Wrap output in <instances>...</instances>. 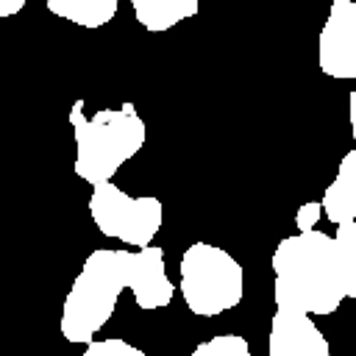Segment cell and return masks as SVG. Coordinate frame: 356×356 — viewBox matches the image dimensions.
Wrapping results in <instances>:
<instances>
[{"instance_id": "cell-11", "label": "cell", "mask_w": 356, "mask_h": 356, "mask_svg": "<svg viewBox=\"0 0 356 356\" xmlns=\"http://www.w3.org/2000/svg\"><path fill=\"white\" fill-rule=\"evenodd\" d=\"M47 11L81 28H103L117 14V0H47Z\"/></svg>"}, {"instance_id": "cell-6", "label": "cell", "mask_w": 356, "mask_h": 356, "mask_svg": "<svg viewBox=\"0 0 356 356\" xmlns=\"http://www.w3.org/2000/svg\"><path fill=\"white\" fill-rule=\"evenodd\" d=\"M317 61L328 78H356V3L334 0L320 31Z\"/></svg>"}, {"instance_id": "cell-15", "label": "cell", "mask_w": 356, "mask_h": 356, "mask_svg": "<svg viewBox=\"0 0 356 356\" xmlns=\"http://www.w3.org/2000/svg\"><path fill=\"white\" fill-rule=\"evenodd\" d=\"M320 214H323V203H320V200H309V203L298 206V211H295L298 234H309V231H314V225H317Z\"/></svg>"}, {"instance_id": "cell-5", "label": "cell", "mask_w": 356, "mask_h": 356, "mask_svg": "<svg viewBox=\"0 0 356 356\" xmlns=\"http://www.w3.org/2000/svg\"><path fill=\"white\" fill-rule=\"evenodd\" d=\"M89 214L103 236L134 245L136 250L147 248L161 228L164 206L153 195L134 197L117 184H100L89 195Z\"/></svg>"}, {"instance_id": "cell-16", "label": "cell", "mask_w": 356, "mask_h": 356, "mask_svg": "<svg viewBox=\"0 0 356 356\" xmlns=\"http://www.w3.org/2000/svg\"><path fill=\"white\" fill-rule=\"evenodd\" d=\"M348 117H350V136L356 139V89L348 95Z\"/></svg>"}, {"instance_id": "cell-1", "label": "cell", "mask_w": 356, "mask_h": 356, "mask_svg": "<svg viewBox=\"0 0 356 356\" xmlns=\"http://www.w3.org/2000/svg\"><path fill=\"white\" fill-rule=\"evenodd\" d=\"M275 309L300 314H334L345 300L334 236L323 231L284 236L273 250Z\"/></svg>"}, {"instance_id": "cell-9", "label": "cell", "mask_w": 356, "mask_h": 356, "mask_svg": "<svg viewBox=\"0 0 356 356\" xmlns=\"http://www.w3.org/2000/svg\"><path fill=\"white\" fill-rule=\"evenodd\" d=\"M320 203H323L325 217L337 225L356 220V147L342 156L337 178L325 186Z\"/></svg>"}, {"instance_id": "cell-4", "label": "cell", "mask_w": 356, "mask_h": 356, "mask_svg": "<svg viewBox=\"0 0 356 356\" xmlns=\"http://www.w3.org/2000/svg\"><path fill=\"white\" fill-rule=\"evenodd\" d=\"M181 298L197 317H217L239 306L245 295V270L222 248L195 242L181 256Z\"/></svg>"}, {"instance_id": "cell-14", "label": "cell", "mask_w": 356, "mask_h": 356, "mask_svg": "<svg viewBox=\"0 0 356 356\" xmlns=\"http://www.w3.org/2000/svg\"><path fill=\"white\" fill-rule=\"evenodd\" d=\"M81 356H145V350L136 348V345H131V342H125V339L108 337V339L89 342Z\"/></svg>"}, {"instance_id": "cell-2", "label": "cell", "mask_w": 356, "mask_h": 356, "mask_svg": "<svg viewBox=\"0 0 356 356\" xmlns=\"http://www.w3.org/2000/svg\"><path fill=\"white\" fill-rule=\"evenodd\" d=\"M70 122L75 134V175L92 186L108 184L114 172L142 150L147 136L145 120L136 114L134 103L100 108L86 117L83 100H75Z\"/></svg>"}, {"instance_id": "cell-13", "label": "cell", "mask_w": 356, "mask_h": 356, "mask_svg": "<svg viewBox=\"0 0 356 356\" xmlns=\"http://www.w3.org/2000/svg\"><path fill=\"white\" fill-rule=\"evenodd\" d=\"M189 356H250V345L239 334H217L200 345Z\"/></svg>"}, {"instance_id": "cell-17", "label": "cell", "mask_w": 356, "mask_h": 356, "mask_svg": "<svg viewBox=\"0 0 356 356\" xmlns=\"http://www.w3.org/2000/svg\"><path fill=\"white\" fill-rule=\"evenodd\" d=\"M25 8V0H14V3H0V17H8V14H17Z\"/></svg>"}, {"instance_id": "cell-8", "label": "cell", "mask_w": 356, "mask_h": 356, "mask_svg": "<svg viewBox=\"0 0 356 356\" xmlns=\"http://www.w3.org/2000/svg\"><path fill=\"white\" fill-rule=\"evenodd\" d=\"M267 356H331V348L309 314L275 309L270 320Z\"/></svg>"}, {"instance_id": "cell-3", "label": "cell", "mask_w": 356, "mask_h": 356, "mask_svg": "<svg viewBox=\"0 0 356 356\" xmlns=\"http://www.w3.org/2000/svg\"><path fill=\"white\" fill-rule=\"evenodd\" d=\"M122 289H128L125 267H122V248L92 250L64 298L61 325H58L61 337L75 345L95 342V334L114 314Z\"/></svg>"}, {"instance_id": "cell-10", "label": "cell", "mask_w": 356, "mask_h": 356, "mask_svg": "<svg viewBox=\"0 0 356 356\" xmlns=\"http://www.w3.org/2000/svg\"><path fill=\"white\" fill-rule=\"evenodd\" d=\"M136 22L147 31H170L172 25L197 14L195 0H131Z\"/></svg>"}, {"instance_id": "cell-7", "label": "cell", "mask_w": 356, "mask_h": 356, "mask_svg": "<svg viewBox=\"0 0 356 356\" xmlns=\"http://www.w3.org/2000/svg\"><path fill=\"white\" fill-rule=\"evenodd\" d=\"M125 284L134 292L139 309L153 312L172 303L175 286L164 270V250L159 245H147L142 250H122Z\"/></svg>"}, {"instance_id": "cell-12", "label": "cell", "mask_w": 356, "mask_h": 356, "mask_svg": "<svg viewBox=\"0 0 356 356\" xmlns=\"http://www.w3.org/2000/svg\"><path fill=\"white\" fill-rule=\"evenodd\" d=\"M334 248H337V261H339L345 298L356 300V220L345 222V225H337Z\"/></svg>"}]
</instances>
